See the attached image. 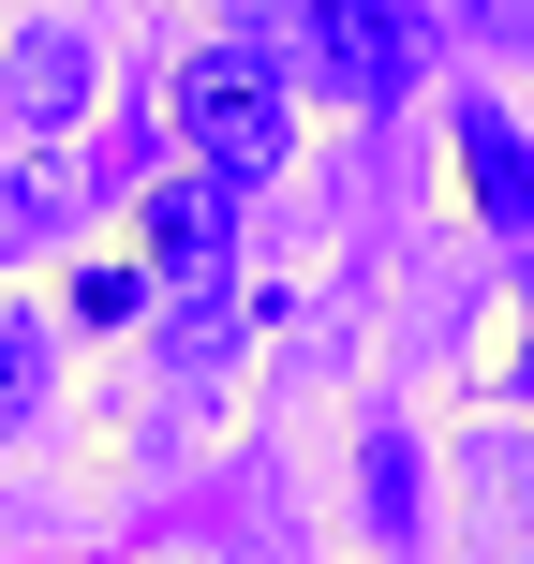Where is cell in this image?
Listing matches in <instances>:
<instances>
[{
  "label": "cell",
  "instance_id": "6da1fadb",
  "mask_svg": "<svg viewBox=\"0 0 534 564\" xmlns=\"http://www.w3.org/2000/svg\"><path fill=\"white\" fill-rule=\"evenodd\" d=\"M164 105H178V134H194V178H224V194H238V178H268L282 134H297V119H282V75H268L253 45H194Z\"/></svg>",
  "mask_w": 534,
  "mask_h": 564
},
{
  "label": "cell",
  "instance_id": "7a4b0ae2",
  "mask_svg": "<svg viewBox=\"0 0 534 564\" xmlns=\"http://www.w3.org/2000/svg\"><path fill=\"white\" fill-rule=\"evenodd\" d=\"M297 45L341 105H401V75H416V15L401 0H297Z\"/></svg>",
  "mask_w": 534,
  "mask_h": 564
},
{
  "label": "cell",
  "instance_id": "3957f363",
  "mask_svg": "<svg viewBox=\"0 0 534 564\" xmlns=\"http://www.w3.org/2000/svg\"><path fill=\"white\" fill-rule=\"evenodd\" d=\"M134 253H149V282H164L178 312H208L224 297V178H149Z\"/></svg>",
  "mask_w": 534,
  "mask_h": 564
},
{
  "label": "cell",
  "instance_id": "277c9868",
  "mask_svg": "<svg viewBox=\"0 0 534 564\" xmlns=\"http://www.w3.org/2000/svg\"><path fill=\"white\" fill-rule=\"evenodd\" d=\"M460 164H476V208H490V224H534V149L505 134V105H460Z\"/></svg>",
  "mask_w": 534,
  "mask_h": 564
},
{
  "label": "cell",
  "instance_id": "5b68a950",
  "mask_svg": "<svg viewBox=\"0 0 534 564\" xmlns=\"http://www.w3.org/2000/svg\"><path fill=\"white\" fill-rule=\"evenodd\" d=\"M45 416V312H0V431Z\"/></svg>",
  "mask_w": 534,
  "mask_h": 564
},
{
  "label": "cell",
  "instance_id": "8992f818",
  "mask_svg": "<svg viewBox=\"0 0 534 564\" xmlns=\"http://www.w3.org/2000/svg\"><path fill=\"white\" fill-rule=\"evenodd\" d=\"M490 15H534V0H490Z\"/></svg>",
  "mask_w": 534,
  "mask_h": 564
},
{
  "label": "cell",
  "instance_id": "52a82bcc",
  "mask_svg": "<svg viewBox=\"0 0 534 564\" xmlns=\"http://www.w3.org/2000/svg\"><path fill=\"white\" fill-rule=\"evenodd\" d=\"M520 401H534V371H520Z\"/></svg>",
  "mask_w": 534,
  "mask_h": 564
}]
</instances>
